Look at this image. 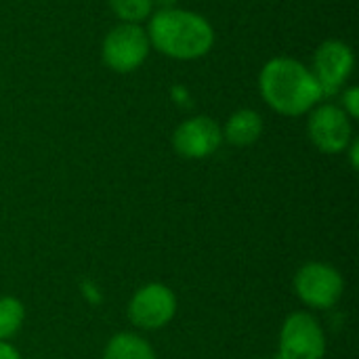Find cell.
Listing matches in <instances>:
<instances>
[{
  "label": "cell",
  "instance_id": "1",
  "mask_svg": "<svg viewBox=\"0 0 359 359\" xmlns=\"http://www.w3.org/2000/svg\"><path fill=\"white\" fill-rule=\"evenodd\" d=\"M259 90L263 101L282 116H303L324 97L311 69L292 57L269 59L259 74Z\"/></svg>",
  "mask_w": 359,
  "mask_h": 359
},
{
  "label": "cell",
  "instance_id": "2",
  "mask_svg": "<svg viewBox=\"0 0 359 359\" xmlns=\"http://www.w3.org/2000/svg\"><path fill=\"white\" fill-rule=\"evenodd\" d=\"M147 38L162 55L179 61L200 59L215 44V29L202 15L185 8H162L151 13Z\"/></svg>",
  "mask_w": 359,
  "mask_h": 359
},
{
  "label": "cell",
  "instance_id": "3",
  "mask_svg": "<svg viewBox=\"0 0 359 359\" xmlns=\"http://www.w3.org/2000/svg\"><path fill=\"white\" fill-rule=\"evenodd\" d=\"M299 301L316 311H328L339 305L345 292L341 271L322 261H309L299 267L292 280Z\"/></svg>",
  "mask_w": 359,
  "mask_h": 359
},
{
  "label": "cell",
  "instance_id": "4",
  "mask_svg": "<svg viewBox=\"0 0 359 359\" xmlns=\"http://www.w3.org/2000/svg\"><path fill=\"white\" fill-rule=\"evenodd\" d=\"M326 349V332L309 311H294L284 320L278 359H324Z\"/></svg>",
  "mask_w": 359,
  "mask_h": 359
},
{
  "label": "cell",
  "instance_id": "5",
  "mask_svg": "<svg viewBox=\"0 0 359 359\" xmlns=\"http://www.w3.org/2000/svg\"><path fill=\"white\" fill-rule=\"evenodd\" d=\"M149 38L147 32L137 23H120L107 32L101 44V59L103 63L118 72L130 74L143 65L149 55Z\"/></svg>",
  "mask_w": 359,
  "mask_h": 359
},
{
  "label": "cell",
  "instance_id": "6",
  "mask_svg": "<svg viewBox=\"0 0 359 359\" xmlns=\"http://www.w3.org/2000/svg\"><path fill=\"white\" fill-rule=\"evenodd\" d=\"M126 316L139 330H162L177 316V294L166 284L149 282L135 290L128 301Z\"/></svg>",
  "mask_w": 359,
  "mask_h": 359
},
{
  "label": "cell",
  "instance_id": "7",
  "mask_svg": "<svg viewBox=\"0 0 359 359\" xmlns=\"http://www.w3.org/2000/svg\"><path fill=\"white\" fill-rule=\"evenodd\" d=\"M307 135H309V141L322 154H328V156L343 154L353 141L351 118L339 105H332V103L320 105L309 114Z\"/></svg>",
  "mask_w": 359,
  "mask_h": 359
},
{
  "label": "cell",
  "instance_id": "8",
  "mask_svg": "<svg viewBox=\"0 0 359 359\" xmlns=\"http://www.w3.org/2000/svg\"><path fill=\"white\" fill-rule=\"evenodd\" d=\"M355 67V55L343 40H326L313 55V78L318 80L322 95L339 93Z\"/></svg>",
  "mask_w": 359,
  "mask_h": 359
},
{
  "label": "cell",
  "instance_id": "9",
  "mask_svg": "<svg viewBox=\"0 0 359 359\" xmlns=\"http://www.w3.org/2000/svg\"><path fill=\"white\" fill-rule=\"evenodd\" d=\"M223 143V128L208 116H196L181 122L172 133V147L181 158L204 160Z\"/></svg>",
  "mask_w": 359,
  "mask_h": 359
},
{
  "label": "cell",
  "instance_id": "10",
  "mask_svg": "<svg viewBox=\"0 0 359 359\" xmlns=\"http://www.w3.org/2000/svg\"><path fill=\"white\" fill-rule=\"evenodd\" d=\"M263 135V118L255 109H238L229 116L223 128V139L233 147H250Z\"/></svg>",
  "mask_w": 359,
  "mask_h": 359
},
{
  "label": "cell",
  "instance_id": "11",
  "mask_svg": "<svg viewBox=\"0 0 359 359\" xmlns=\"http://www.w3.org/2000/svg\"><path fill=\"white\" fill-rule=\"evenodd\" d=\"M103 359H158L154 347L135 332H118L114 334L105 349Z\"/></svg>",
  "mask_w": 359,
  "mask_h": 359
},
{
  "label": "cell",
  "instance_id": "12",
  "mask_svg": "<svg viewBox=\"0 0 359 359\" xmlns=\"http://www.w3.org/2000/svg\"><path fill=\"white\" fill-rule=\"evenodd\" d=\"M25 322V305L17 297H0V341L8 343Z\"/></svg>",
  "mask_w": 359,
  "mask_h": 359
},
{
  "label": "cell",
  "instance_id": "13",
  "mask_svg": "<svg viewBox=\"0 0 359 359\" xmlns=\"http://www.w3.org/2000/svg\"><path fill=\"white\" fill-rule=\"evenodd\" d=\"M114 15L122 23H141L151 17L154 2L151 0H109Z\"/></svg>",
  "mask_w": 359,
  "mask_h": 359
},
{
  "label": "cell",
  "instance_id": "14",
  "mask_svg": "<svg viewBox=\"0 0 359 359\" xmlns=\"http://www.w3.org/2000/svg\"><path fill=\"white\" fill-rule=\"evenodd\" d=\"M349 118H359V88L349 86L343 90V107H341Z\"/></svg>",
  "mask_w": 359,
  "mask_h": 359
},
{
  "label": "cell",
  "instance_id": "15",
  "mask_svg": "<svg viewBox=\"0 0 359 359\" xmlns=\"http://www.w3.org/2000/svg\"><path fill=\"white\" fill-rule=\"evenodd\" d=\"M82 290H84V297H86V301L90 303V305H99L101 303V292L97 290V286L93 284V282H84V286H82Z\"/></svg>",
  "mask_w": 359,
  "mask_h": 359
},
{
  "label": "cell",
  "instance_id": "16",
  "mask_svg": "<svg viewBox=\"0 0 359 359\" xmlns=\"http://www.w3.org/2000/svg\"><path fill=\"white\" fill-rule=\"evenodd\" d=\"M0 359H21V355H19V351L11 343L0 341Z\"/></svg>",
  "mask_w": 359,
  "mask_h": 359
},
{
  "label": "cell",
  "instance_id": "17",
  "mask_svg": "<svg viewBox=\"0 0 359 359\" xmlns=\"http://www.w3.org/2000/svg\"><path fill=\"white\" fill-rule=\"evenodd\" d=\"M347 151H349L351 168H353V170H358V168H359V141H358V139H353V141L349 143Z\"/></svg>",
  "mask_w": 359,
  "mask_h": 359
},
{
  "label": "cell",
  "instance_id": "18",
  "mask_svg": "<svg viewBox=\"0 0 359 359\" xmlns=\"http://www.w3.org/2000/svg\"><path fill=\"white\" fill-rule=\"evenodd\" d=\"M151 2L158 4L160 11H162V8H175V6H177V0H151Z\"/></svg>",
  "mask_w": 359,
  "mask_h": 359
},
{
  "label": "cell",
  "instance_id": "19",
  "mask_svg": "<svg viewBox=\"0 0 359 359\" xmlns=\"http://www.w3.org/2000/svg\"><path fill=\"white\" fill-rule=\"evenodd\" d=\"M259 359H278V358H259Z\"/></svg>",
  "mask_w": 359,
  "mask_h": 359
}]
</instances>
